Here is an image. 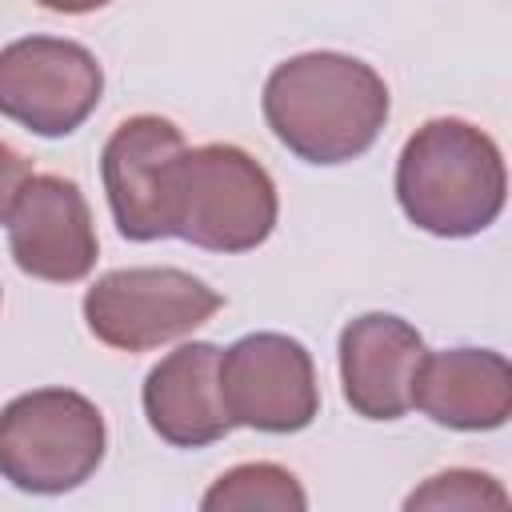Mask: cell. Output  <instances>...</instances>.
<instances>
[{"instance_id": "cell-16", "label": "cell", "mask_w": 512, "mask_h": 512, "mask_svg": "<svg viewBox=\"0 0 512 512\" xmlns=\"http://www.w3.org/2000/svg\"><path fill=\"white\" fill-rule=\"evenodd\" d=\"M40 8H48V12H64V16H84V12H96V8H104V4H112V0H36Z\"/></svg>"}, {"instance_id": "cell-12", "label": "cell", "mask_w": 512, "mask_h": 512, "mask_svg": "<svg viewBox=\"0 0 512 512\" xmlns=\"http://www.w3.org/2000/svg\"><path fill=\"white\" fill-rule=\"evenodd\" d=\"M412 408L456 432H492L512 416V368L492 348L424 352L412 380Z\"/></svg>"}, {"instance_id": "cell-4", "label": "cell", "mask_w": 512, "mask_h": 512, "mask_svg": "<svg viewBox=\"0 0 512 512\" xmlns=\"http://www.w3.org/2000/svg\"><path fill=\"white\" fill-rule=\"evenodd\" d=\"M108 428L76 388H32L0 408V476L32 496L80 488L104 460Z\"/></svg>"}, {"instance_id": "cell-11", "label": "cell", "mask_w": 512, "mask_h": 512, "mask_svg": "<svg viewBox=\"0 0 512 512\" xmlns=\"http://www.w3.org/2000/svg\"><path fill=\"white\" fill-rule=\"evenodd\" d=\"M220 352L208 340H192L144 376V416L172 448H208L232 432L220 392Z\"/></svg>"}, {"instance_id": "cell-7", "label": "cell", "mask_w": 512, "mask_h": 512, "mask_svg": "<svg viewBox=\"0 0 512 512\" xmlns=\"http://www.w3.org/2000/svg\"><path fill=\"white\" fill-rule=\"evenodd\" d=\"M220 392L232 428L300 432L320 412L312 352L284 332H252L220 352Z\"/></svg>"}, {"instance_id": "cell-15", "label": "cell", "mask_w": 512, "mask_h": 512, "mask_svg": "<svg viewBox=\"0 0 512 512\" xmlns=\"http://www.w3.org/2000/svg\"><path fill=\"white\" fill-rule=\"evenodd\" d=\"M28 176H32V164L12 144L0 140V224H8V212L20 196V188L28 184Z\"/></svg>"}, {"instance_id": "cell-14", "label": "cell", "mask_w": 512, "mask_h": 512, "mask_svg": "<svg viewBox=\"0 0 512 512\" xmlns=\"http://www.w3.org/2000/svg\"><path fill=\"white\" fill-rule=\"evenodd\" d=\"M404 508L408 512H416V508H508V492L488 472L448 468V472L428 476L416 492H408Z\"/></svg>"}, {"instance_id": "cell-8", "label": "cell", "mask_w": 512, "mask_h": 512, "mask_svg": "<svg viewBox=\"0 0 512 512\" xmlns=\"http://www.w3.org/2000/svg\"><path fill=\"white\" fill-rule=\"evenodd\" d=\"M184 132L152 112L128 116L104 140L100 152V180L112 208V220L124 240L148 244L164 240L168 232V192L172 168L184 152Z\"/></svg>"}, {"instance_id": "cell-5", "label": "cell", "mask_w": 512, "mask_h": 512, "mask_svg": "<svg viewBox=\"0 0 512 512\" xmlns=\"http://www.w3.org/2000/svg\"><path fill=\"white\" fill-rule=\"evenodd\" d=\"M224 308V296L184 268H116L84 292L88 332L116 352L172 344Z\"/></svg>"}, {"instance_id": "cell-9", "label": "cell", "mask_w": 512, "mask_h": 512, "mask_svg": "<svg viewBox=\"0 0 512 512\" xmlns=\"http://www.w3.org/2000/svg\"><path fill=\"white\" fill-rule=\"evenodd\" d=\"M8 248L24 276L76 284L96 268V224L88 200L68 176H28L8 212Z\"/></svg>"}, {"instance_id": "cell-10", "label": "cell", "mask_w": 512, "mask_h": 512, "mask_svg": "<svg viewBox=\"0 0 512 512\" xmlns=\"http://www.w3.org/2000/svg\"><path fill=\"white\" fill-rule=\"evenodd\" d=\"M420 332L392 312H364L340 332L344 400L364 420H400L412 408V380L424 360Z\"/></svg>"}, {"instance_id": "cell-13", "label": "cell", "mask_w": 512, "mask_h": 512, "mask_svg": "<svg viewBox=\"0 0 512 512\" xmlns=\"http://www.w3.org/2000/svg\"><path fill=\"white\" fill-rule=\"evenodd\" d=\"M204 512H252V508H272V512H304L308 496L300 480L272 464V460H252L228 468L200 500Z\"/></svg>"}, {"instance_id": "cell-6", "label": "cell", "mask_w": 512, "mask_h": 512, "mask_svg": "<svg viewBox=\"0 0 512 512\" xmlns=\"http://www.w3.org/2000/svg\"><path fill=\"white\" fill-rule=\"evenodd\" d=\"M104 96L100 60L64 36H24L0 48V116L56 140L72 136Z\"/></svg>"}, {"instance_id": "cell-2", "label": "cell", "mask_w": 512, "mask_h": 512, "mask_svg": "<svg viewBox=\"0 0 512 512\" xmlns=\"http://www.w3.org/2000/svg\"><path fill=\"white\" fill-rule=\"evenodd\" d=\"M508 196V172L496 140L460 120L420 124L396 156V200L404 216L432 236L464 240L496 224Z\"/></svg>"}, {"instance_id": "cell-3", "label": "cell", "mask_w": 512, "mask_h": 512, "mask_svg": "<svg viewBox=\"0 0 512 512\" xmlns=\"http://www.w3.org/2000/svg\"><path fill=\"white\" fill-rule=\"evenodd\" d=\"M280 216L268 168L236 144L184 148L172 168L168 232L204 252H252Z\"/></svg>"}, {"instance_id": "cell-1", "label": "cell", "mask_w": 512, "mask_h": 512, "mask_svg": "<svg viewBox=\"0 0 512 512\" xmlns=\"http://www.w3.org/2000/svg\"><path fill=\"white\" fill-rule=\"evenodd\" d=\"M260 108L292 156L348 164L376 144L392 104L372 64L348 52H300L268 72Z\"/></svg>"}]
</instances>
